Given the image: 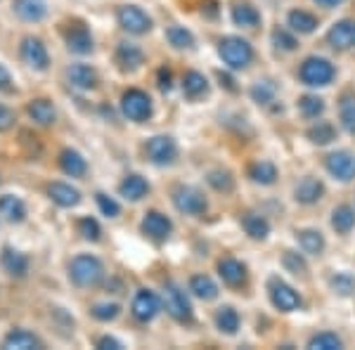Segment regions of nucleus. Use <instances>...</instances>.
<instances>
[{
    "label": "nucleus",
    "mask_w": 355,
    "mask_h": 350,
    "mask_svg": "<svg viewBox=\"0 0 355 350\" xmlns=\"http://www.w3.org/2000/svg\"><path fill=\"white\" fill-rule=\"evenodd\" d=\"M218 55L230 69H246L254 60V48L239 36H225L218 43Z\"/></svg>",
    "instance_id": "nucleus-1"
},
{
    "label": "nucleus",
    "mask_w": 355,
    "mask_h": 350,
    "mask_svg": "<svg viewBox=\"0 0 355 350\" xmlns=\"http://www.w3.org/2000/svg\"><path fill=\"white\" fill-rule=\"evenodd\" d=\"M334 64L324 57H308L299 69V78L308 88H324L334 81Z\"/></svg>",
    "instance_id": "nucleus-2"
},
{
    "label": "nucleus",
    "mask_w": 355,
    "mask_h": 350,
    "mask_svg": "<svg viewBox=\"0 0 355 350\" xmlns=\"http://www.w3.org/2000/svg\"><path fill=\"white\" fill-rule=\"evenodd\" d=\"M69 277L76 286H95L105 277V268L95 256H76L69 265Z\"/></svg>",
    "instance_id": "nucleus-3"
},
{
    "label": "nucleus",
    "mask_w": 355,
    "mask_h": 350,
    "mask_svg": "<svg viewBox=\"0 0 355 350\" xmlns=\"http://www.w3.org/2000/svg\"><path fill=\"white\" fill-rule=\"evenodd\" d=\"M164 308L175 322H190L192 320V306L190 298L178 284H166L164 289Z\"/></svg>",
    "instance_id": "nucleus-4"
},
{
    "label": "nucleus",
    "mask_w": 355,
    "mask_h": 350,
    "mask_svg": "<svg viewBox=\"0 0 355 350\" xmlns=\"http://www.w3.org/2000/svg\"><path fill=\"white\" fill-rule=\"evenodd\" d=\"M324 168L327 173L339 182H351L355 180V154L348 149H336L324 157Z\"/></svg>",
    "instance_id": "nucleus-5"
},
{
    "label": "nucleus",
    "mask_w": 355,
    "mask_h": 350,
    "mask_svg": "<svg viewBox=\"0 0 355 350\" xmlns=\"http://www.w3.org/2000/svg\"><path fill=\"white\" fill-rule=\"evenodd\" d=\"M173 204L180 213L185 216H202L209 204H206L204 194L199 192L197 187H190V185H178L173 189Z\"/></svg>",
    "instance_id": "nucleus-6"
},
{
    "label": "nucleus",
    "mask_w": 355,
    "mask_h": 350,
    "mask_svg": "<svg viewBox=\"0 0 355 350\" xmlns=\"http://www.w3.org/2000/svg\"><path fill=\"white\" fill-rule=\"evenodd\" d=\"M121 109H123V116L130 119L135 123H142L145 119L152 116V100L147 93L142 90H128L121 97Z\"/></svg>",
    "instance_id": "nucleus-7"
},
{
    "label": "nucleus",
    "mask_w": 355,
    "mask_h": 350,
    "mask_svg": "<svg viewBox=\"0 0 355 350\" xmlns=\"http://www.w3.org/2000/svg\"><path fill=\"white\" fill-rule=\"evenodd\" d=\"M145 152H147V159L157 166H171L175 161L178 157V145L173 137L168 135H157L152 140H147L145 145Z\"/></svg>",
    "instance_id": "nucleus-8"
},
{
    "label": "nucleus",
    "mask_w": 355,
    "mask_h": 350,
    "mask_svg": "<svg viewBox=\"0 0 355 350\" xmlns=\"http://www.w3.org/2000/svg\"><path fill=\"white\" fill-rule=\"evenodd\" d=\"M268 291H270V303L279 313H294V310L301 308V296L289 284H284L282 279H270Z\"/></svg>",
    "instance_id": "nucleus-9"
},
{
    "label": "nucleus",
    "mask_w": 355,
    "mask_h": 350,
    "mask_svg": "<svg viewBox=\"0 0 355 350\" xmlns=\"http://www.w3.org/2000/svg\"><path fill=\"white\" fill-rule=\"evenodd\" d=\"M116 19H119V26H121L123 31L135 33V36H140V33H147L152 28L150 15L142 12V10L135 8V5H123V8H119Z\"/></svg>",
    "instance_id": "nucleus-10"
},
{
    "label": "nucleus",
    "mask_w": 355,
    "mask_h": 350,
    "mask_svg": "<svg viewBox=\"0 0 355 350\" xmlns=\"http://www.w3.org/2000/svg\"><path fill=\"white\" fill-rule=\"evenodd\" d=\"M130 310H133V317L137 322H150V320L157 317L159 310H162V301H159V296L154 294V291L142 289L135 294Z\"/></svg>",
    "instance_id": "nucleus-11"
},
{
    "label": "nucleus",
    "mask_w": 355,
    "mask_h": 350,
    "mask_svg": "<svg viewBox=\"0 0 355 350\" xmlns=\"http://www.w3.org/2000/svg\"><path fill=\"white\" fill-rule=\"evenodd\" d=\"M327 43L334 50H351L355 48V21L341 19L327 31Z\"/></svg>",
    "instance_id": "nucleus-12"
},
{
    "label": "nucleus",
    "mask_w": 355,
    "mask_h": 350,
    "mask_svg": "<svg viewBox=\"0 0 355 350\" xmlns=\"http://www.w3.org/2000/svg\"><path fill=\"white\" fill-rule=\"evenodd\" d=\"M171 229H173L171 220L164 213H159V211H150V213L142 218V232H145L150 239H154V242L168 239Z\"/></svg>",
    "instance_id": "nucleus-13"
},
{
    "label": "nucleus",
    "mask_w": 355,
    "mask_h": 350,
    "mask_svg": "<svg viewBox=\"0 0 355 350\" xmlns=\"http://www.w3.org/2000/svg\"><path fill=\"white\" fill-rule=\"evenodd\" d=\"M21 60L31 69H38V71L48 69V62H50L48 50H45V45L38 41V38H24V41H21Z\"/></svg>",
    "instance_id": "nucleus-14"
},
{
    "label": "nucleus",
    "mask_w": 355,
    "mask_h": 350,
    "mask_svg": "<svg viewBox=\"0 0 355 350\" xmlns=\"http://www.w3.org/2000/svg\"><path fill=\"white\" fill-rule=\"evenodd\" d=\"M324 194V185L318 180V177H303L299 185L294 187V199L303 206H311V204H318Z\"/></svg>",
    "instance_id": "nucleus-15"
},
{
    "label": "nucleus",
    "mask_w": 355,
    "mask_h": 350,
    "mask_svg": "<svg viewBox=\"0 0 355 350\" xmlns=\"http://www.w3.org/2000/svg\"><path fill=\"white\" fill-rule=\"evenodd\" d=\"M218 274L227 286H242L246 282V265L237 258H223L218 263Z\"/></svg>",
    "instance_id": "nucleus-16"
},
{
    "label": "nucleus",
    "mask_w": 355,
    "mask_h": 350,
    "mask_svg": "<svg viewBox=\"0 0 355 350\" xmlns=\"http://www.w3.org/2000/svg\"><path fill=\"white\" fill-rule=\"evenodd\" d=\"M48 194L57 206H62V209H71V206H76L81 202V192H78L76 187L67 185V182H53V185L48 187Z\"/></svg>",
    "instance_id": "nucleus-17"
},
{
    "label": "nucleus",
    "mask_w": 355,
    "mask_h": 350,
    "mask_svg": "<svg viewBox=\"0 0 355 350\" xmlns=\"http://www.w3.org/2000/svg\"><path fill=\"white\" fill-rule=\"evenodd\" d=\"M145 62V53L137 48L135 43H119L116 48V64L123 69V71H133Z\"/></svg>",
    "instance_id": "nucleus-18"
},
{
    "label": "nucleus",
    "mask_w": 355,
    "mask_h": 350,
    "mask_svg": "<svg viewBox=\"0 0 355 350\" xmlns=\"http://www.w3.org/2000/svg\"><path fill=\"white\" fill-rule=\"evenodd\" d=\"M3 348H8V350H31L33 348V350H36V348H43V343H41V338L33 336L31 331L15 329V331H10V334L5 336Z\"/></svg>",
    "instance_id": "nucleus-19"
},
{
    "label": "nucleus",
    "mask_w": 355,
    "mask_h": 350,
    "mask_svg": "<svg viewBox=\"0 0 355 350\" xmlns=\"http://www.w3.org/2000/svg\"><path fill=\"white\" fill-rule=\"evenodd\" d=\"M119 192H121L123 199H128V202H140L142 197H147L150 194V182L145 180L142 175H128L125 180L119 185Z\"/></svg>",
    "instance_id": "nucleus-20"
},
{
    "label": "nucleus",
    "mask_w": 355,
    "mask_h": 350,
    "mask_svg": "<svg viewBox=\"0 0 355 350\" xmlns=\"http://www.w3.org/2000/svg\"><path fill=\"white\" fill-rule=\"evenodd\" d=\"M67 78L76 90H93L95 83H97L95 69H90L88 64H73L67 71Z\"/></svg>",
    "instance_id": "nucleus-21"
},
{
    "label": "nucleus",
    "mask_w": 355,
    "mask_h": 350,
    "mask_svg": "<svg viewBox=\"0 0 355 350\" xmlns=\"http://www.w3.org/2000/svg\"><path fill=\"white\" fill-rule=\"evenodd\" d=\"M249 177L256 182V185H275V180H277V166L272 161H266V159H259V161H254L249 166Z\"/></svg>",
    "instance_id": "nucleus-22"
},
{
    "label": "nucleus",
    "mask_w": 355,
    "mask_h": 350,
    "mask_svg": "<svg viewBox=\"0 0 355 350\" xmlns=\"http://www.w3.org/2000/svg\"><path fill=\"white\" fill-rule=\"evenodd\" d=\"M0 263H3L5 272L15 274V277H24L26 270H28V258L24 254H19V251L10 249V246H5V249H3Z\"/></svg>",
    "instance_id": "nucleus-23"
},
{
    "label": "nucleus",
    "mask_w": 355,
    "mask_h": 350,
    "mask_svg": "<svg viewBox=\"0 0 355 350\" xmlns=\"http://www.w3.org/2000/svg\"><path fill=\"white\" fill-rule=\"evenodd\" d=\"M15 12L24 21H41L48 15L45 0H15Z\"/></svg>",
    "instance_id": "nucleus-24"
},
{
    "label": "nucleus",
    "mask_w": 355,
    "mask_h": 350,
    "mask_svg": "<svg viewBox=\"0 0 355 350\" xmlns=\"http://www.w3.org/2000/svg\"><path fill=\"white\" fill-rule=\"evenodd\" d=\"M339 121L346 133L355 135V93L351 90L339 97Z\"/></svg>",
    "instance_id": "nucleus-25"
},
{
    "label": "nucleus",
    "mask_w": 355,
    "mask_h": 350,
    "mask_svg": "<svg viewBox=\"0 0 355 350\" xmlns=\"http://www.w3.org/2000/svg\"><path fill=\"white\" fill-rule=\"evenodd\" d=\"M60 166H62V170L71 177H81L85 175V170H88L85 159L78 152H73V149H64V152L60 154Z\"/></svg>",
    "instance_id": "nucleus-26"
},
{
    "label": "nucleus",
    "mask_w": 355,
    "mask_h": 350,
    "mask_svg": "<svg viewBox=\"0 0 355 350\" xmlns=\"http://www.w3.org/2000/svg\"><path fill=\"white\" fill-rule=\"evenodd\" d=\"M287 24L291 31H299V33H313L318 28V17L306 12V10H291L287 15Z\"/></svg>",
    "instance_id": "nucleus-27"
},
{
    "label": "nucleus",
    "mask_w": 355,
    "mask_h": 350,
    "mask_svg": "<svg viewBox=\"0 0 355 350\" xmlns=\"http://www.w3.org/2000/svg\"><path fill=\"white\" fill-rule=\"evenodd\" d=\"M67 48L76 55H88L93 50V38L83 26H76L67 33Z\"/></svg>",
    "instance_id": "nucleus-28"
},
{
    "label": "nucleus",
    "mask_w": 355,
    "mask_h": 350,
    "mask_svg": "<svg viewBox=\"0 0 355 350\" xmlns=\"http://www.w3.org/2000/svg\"><path fill=\"white\" fill-rule=\"evenodd\" d=\"M232 21H234V26L254 28V26H259L261 15H259V10H256L254 5L239 3V5H234V8H232Z\"/></svg>",
    "instance_id": "nucleus-29"
},
{
    "label": "nucleus",
    "mask_w": 355,
    "mask_h": 350,
    "mask_svg": "<svg viewBox=\"0 0 355 350\" xmlns=\"http://www.w3.org/2000/svg\"><path fill=\"white\" fill-rule=\"evenodd\" d=\"M190 291L197 298H202V301H214V298H218V286H216V282L209 274H194L190 279Z\"/></svg>",
    "instance_id": "nucleus-30"
},
{
    "label": "nucleus",
    "mask_w": 355,
    "mask_h": 350,
    "mask_svg": "<svg viewBox=\"0 0 355 350\" xmlns=\"http://www.w3.org/2000/svg\"><path fill=\"white\" fill-rule=\"evenodd\" d=\"M331 227L336 229L339 234H348L351 229L355 227V211L353 206L348 204H341L331 211Z\"/></svg>",
    "instance_id": "nucleus-31"
},
{
    "label": "nucleus",
    "mask_w": 355,
    "mask_h": 350,
    "mask_svg": "<svg viewBox=\"0 0 355 350\" xmlns=\"http://www.w3.org/2000/svg\"><path fill=\"white\" fill-rule=\"evenodd\" d=\"M206 90H209V81H206L204 73L187 71L185 76H182V93H185V97L197 100V97H202Z\"/></svg>",
    "instance_id": "nucleus-32"
},
{
    "label": "nucleus",
    "mask_w": 355,
    "mask_h": 350,
    "mask_svg": "<svg viewBox=\"0 0 355 350\" xmlns=\"http://www.w3.org/2000/svg\"><path fill=\"white\" fill-rule=\"evenodd\" d=\"M242 227L251 239H266L270 234V222L259 213H244Z\"/></svg>",
    "instance_id": "nucleus-33"
},
{
    "label": "nucleus",
    "mask_w": 355,
    "mask_h": 350,
    "mask_svg": "<svg viewBox=\"0 0 355 350\" xmlns=\"http://www.w3.org/2000/svg\"><path fill=\"white\" fill-rule=\"evenodd\" d=\"M28 116L41 125H50V123H55L57 112L50 100H33L31 105H28Z\"/></svg>",
    "instance_id": "nucleus-34"
},
{
    "label": "nucleus",
    "mask_w": 355,
    "mask_h": 350,
    "mask_svg": "<svg viewBox=\"0 0 355 350\" xmlns=\"http://www.w3.org/2000/svg\"><path fill=\"white\" fill-rule=\"evenodd\" d=\"M216 326H218L223 334H227V336L237 334V329H239V315H237V310H234L232 306L218 308V313H216Z\"/></svg>",
    "instance_id": "nucleus-35"
},
{
    "label": "nucleus",
    "mask_w": 355,
    "mask_h": 350,
    "mask_svg": "<svg viewBox=\"0 0 355 350\" xmlns=\"http://www.w3.org/2000/svg\"><path fill=\"white\" fill-rule=\"evenodd\" d=\"M0 213H3L8 220L12 222H21L26 216V206L21 202L19 197H12V194H5L3 199H0Z\"/></svg>",
    "instance_id": "nucleus-36"
},
{
    "label": "nucleus",
    "mask_w": 355,
    "mask_h": 350,
    "mask_svg": "<svg viewBox=\"0 0 355 350\" xmlns=\"http://www.w3.org/2000/svg\"><path fill=\"white\" fill-rule=\"evenodd\" d=\"M299 244H301V249L311 256H320L324 251V237H322V232H318V229H301Z\"/></svg>",
    "instance_id": "nucleus-37"
},
{
    "label": "nucleus",
    "mask_w": 355,
    "mask_h": 350,
    "mask_svg": "<svg viewBox=\"0 0 355 350\" xmlns=\"http://www.w3.org/2000/svg\"><path fill=\"white\" fill-rule=\"evenodd\" d=\"M275 95H277V85L270 78H261V81H256L251 85V100L256 102V105H270L275 100Z\"/></svg>",
    "instance_id": "nucleus-38"
},
{
    "label": "nucleus",
    "mask_w": 355,
    "mask_h": 350,
    "mask_svg": "<svg viewBox=\"0 0 355 350\" xmlns=\"http://www.w3.org/2000/svg\"><path fill=\"white\" fill-rule=\"evenodd\" d=\"M299 112H301L303 119L313 121V119H318L320 114L324 112V100L318 95H303L299 100Z\"/></svg>",
    "instance_id": "nucleus-39"
},
{
    "label": "nucleus",
    "mask_w": 355,
    "mask_h": 350,
    "mask_svg": "<svg viewBox=\"0 0 355 350\" xmlns=\"http://www.w3.org/2000/svg\"><path fill=\"white\" fill-rule=\"evenodd\" d=\"M308 140H311L313 145H329V142L334 140V125L329 121L313 123L311 128H308Z\"/></svg>",
    "instance_id": "nucleus-40"
},
{
    "label": "nucleus",
    "mask_w": 355,
    "mask_h": 350,
    "mask_svg": "<svg viewBox=\"0 0 355 350\" xmlns=\"http://www.w3.org/2000/svg\"><path fill=\"white\" fill-rule=\"evenodd\" d=\"M166 38H168V43L173 45V48H178V50H185V48H192V45H194L192 33L187 31L185 26H178V24L166 28Z\"/></svg>",
    "instance_id": "nucleus-41"
},
{
    "label": "nucleus",
    "mask_w": 355,
    "mask_h": 350,
    "mask_svg": "<svg viewBox=\"0 0 355 350\" xmlns=\"http://www.w3.org/2000/svg\"><path fill=\"white\" fill-rule=\"evenodd\" d=\"M343 346V341L331 331H322V334H315L311 341H308V348L311 350H339Z\"/></svg>",
    "instance_id": "nucleus-42"
},
{
    "label": "nucleus",
    "mask_w": 355,
    "mask_h": 350,
    "mask_svg": "<svg viewBox=\"0 0 355 350\" xmlns=\"http://www.w3.org/2000/svg\"><path fill=\"white\" fill-rule=\"evenodd\" d=\"M329 286H331V291H334V294L351 296L355 291V277H353V274H348V272H336V274H331Z\"/></svg>",
    "instance_id": "nucleus-43"
},
{
    "label": "nucleus",
    "mask_w": 355,
    "mask_h": 350,
    "mask_svg": "<svg viewBox=\"0 0 355 350\" xmlns=\"http://www.w3.org/2000/svg\"><path fill=\"white\" fill-rule=\"evenodd\" d=\"M282 265L294 274H306L308 272V265H306V258L296 251H284L282 254Z\"/></svg>",
    "instance_id": "nucleus-44"
},
{
    "label": "nucleus",
    "mask_w": 355,
    "mask_h": 350,
    "mask_svg": "<svg viewBox=\"0 0 355 350\" xmlns=\"http://www.w3.org/2000/svg\"><path fill=\"white\" fill-rule=\"evenodd\" d=\"M209 185L216 189V192H230L232 189V175L227 170H211L209 173Z\"/></svg>",
    "instance_id": "nucleus-45"
},
{
    "label": "nucleus",
    "mask_w": 355,
    "mask_h": 350,
    "mask_svg": "<svg viewBox=\"0 0 355 350\" xmlns=\"http://www.w3.org/2000/svg\"><path fill=\"white\" fill-rule=\"evenodd\" d=\"M272 45L277 50H284V53H291V50H296V38L291 36V33H287L284 28H275L272 31Z\"/></svg>",
    "instance_id": "nucleus-46"
},
{
    "label": "nucleus",
    "mask_w": 355,
    "mask_h": 350,
    "mask_svg": "<svg viewBox=\"0 0 355 350\" xmlns=\"http://www.w3.org/2000/svg\"><path fill=\"white\" fill-rule=\"evenodd\" d=\"M119 315V306L116 303H97L93 308V317L100 320V322H110Z\"/></svg>",
    "instance_id": "nucleus-47"
},
{
    "label": "nucleus",
    "mask_w": 355,
    "mask_h": 350,
    "mask_svg": "<svg viewBox=\"0 0 355 350\" xmlns=\"http://www.w3.org/2000/svg\"><path fill=\"white\" fill-rule=\"evenodd\" d=\"M78 232H81L85 239H90V242L100 239V225H97V220H93V218H81V220H78Z\"/></svg>",
    "instance_id": "nucleus-48"
},
{
    "label": "nucleus",
    "mask_w": 355,
    "mask_h": 350,
    "mask_svg": "<svg viewBox=\"0 0 355 350\" xmlns=\"http://www.w3.org/2000/svg\"><path fill=\"white\" fill-rule=\"evenodd\" d=\"M95 199H97V206H100V211H102V213H105L107 218H116V216H119V204L114 202L112 197H107V194L97 192V194H95Z\"/></svg>",
    "instance_id": "nucleus-49"
},
{
    "label": "nucleus",
    "mask_w": 355,
    "mask_h": 350,
    "mask_svg": "<svg viewBox=\"0 0 355 350\" xmlns=\"http://www.w3.org/2000/svg\"><path fill=\"white\" fill-rule=\"evenodd\" d=\"M97 348H102V350H121L123 343L116 341L114 336H102L100 341H97Z\"/></svg>",
    "instance_id": "nucleus-50"
},
{
    "label": "nucleus",
    "mask_w": 355,
    "mask_h": 350,
    "mask_svg": "<svg viewBox=\"0 0 355 350\" xmlns=\"http://www.w3.org/2000/svg\"><path fill=\"white\" fill-rule=\"evenodd\" d=\"M12 123H15V114L8 107L0 105V130H8Z\"/></svg>",
    "instance_id": "nucleus-51"
},
{
    "label": "nucleus",
    "mask_w": 355,
    "mask_h": 350,
    "mask_svg": "<svg viewBox=\"0 0 355 350\" xmlns=\"http://www.w3.org/2000/svg\"><path fill=\"white\" fill-rule=\"evenodd\" d=\"M159 88H162L164 93L166 90H171V71L166 67L159 69Z\"/></svg>",
    "instance_id": "nucleus-52"
},
{
    "label": "nucleus",
    "mask_w": 355,
    "mask_h": 350,
    "mask_svg": "<svg viewBox=\"0 0 355 350\" xmlns=\"http://www.w3.org/2000/svg\"><path fill=\"white\" fill-rule=\"evenodd\" d=\"M315 3H318L320 5V8H336V5H341L343 3V0H315Z\"/></svg>",
    "instance_id": "nucleus-53"
},
{
    "label": "nucleus",
    "mask_w": 355,
    "mask_h": 350,
    "mask_svg": "<svg viewBox=\"0 0 355 350\" xmlns=\"http://www.w3.org/2000/svg\"><path fill=\"white\" fill-rule=\"evenodd\" d=\"M8 85H10V73L5 71L3 67H0V90H3V88H8Z\"/></svg>",
    "instance_id": "nucleus-54"
},
{
    "label": "nucleus",
    "mask_w": 355,
    "mask_h": 350,
    "mask_svg": "<svg viewBox=\"0 0 355 350\" xmlns=\"http://www.w3.org/2000/svg\"><path fill=\"white\" fill-rule=\"evenodd\" d=\"M218 78H220L223 83H225V88H227V90H237V88L232 85V78H230V76H225V73H218Z\"/></svg>",
    "instance_id": "nucleus-55"
}]
</instances>
